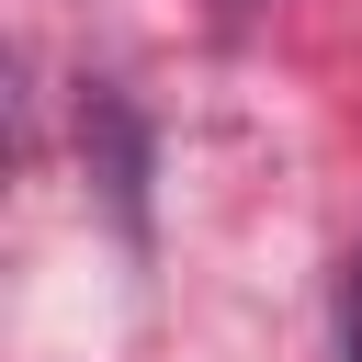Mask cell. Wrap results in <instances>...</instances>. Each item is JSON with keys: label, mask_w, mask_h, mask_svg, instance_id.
I'll use <instances>...</instances> for the list:
<instances>
[{"label": "cell", "mask_w": 362, "mask_h": 362, "mask_svg": "<svg viewBox=\"0 0 362 362\" xmlns=\"http://www.w3.org/2000/svg\"><path fill=\"white\" fill-rule=\"evenodd\" d=\"M328 362H362V260L339 272V351H328Z\"/></svg>", "instance_id": "cell-1"}]
</instances>
